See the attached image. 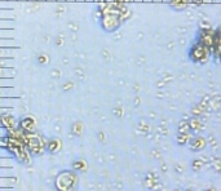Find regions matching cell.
Segmentation results:
<instances>
[{"label": "cell", "mask_w": 221, "mask_h": 191, "mask_svg": "<svg viewBox=\"0 0 221 191\" xmlns=\"http://www.w3.org/2000/svg\"><path fill=\"white\" fill-rule=\"evenodd\" d=\"M13 36H14V30H1L0 31V39H4V38H7V39H10L12 38L13 39Z\"/></svg>", "instance_id": "cell-1"}, {"label": "cell", "mask_w": 221, "mask_h": 191, "mask_svg": "<svg viewBox=\"0 0 221 191\" xmlns=\"http://www.w3.org/2000/svg\"><path fill=\"white\" fill-rule=\"evenodd\" d=\"M0 47H1V48H8V47L18 48L17 44L13 41V39H12V40H1V39H0Z\"/></svg>", "instance_id": "cell-2"}, {"label": "cell", "mask_w": 221, "mask_h": 191, "mask_svg": "<svg viewBox=\"0 0 221 191\" xmlns=\"http://www.w3.org/2000/svg\"><path fill=\"white\" fill-rule=\"evenodd\" d=\"M14 27V22L13 21H1L0 22V28H13Z\"/></svg>", "instance_id": "cell-3"}, {"label": "cell", "mask_w": 221, "mask_h": 191, "mask_svg": "<svg viewBox=\"0 0 221 191\" xmlns=\"http://www.w3.org/2000/svg\"><path fill=\"white\" fill-rule=\"evenodd\" d=\"M12 10L10 9H7V10H1L0 12V18H9L10 20V17H12Z\"/></svg>", "instance_id": "cell-4"}, {"label": "cell", "mask_w": 221, "mask_h": 191, "mask_svg": "<svg viewBox=\"0 0 221 191\" xmlns=\"http://www.w3.org/2000/svg\"><path fill=\"white\" fill-rule=\"evenodd\" d=\"M13 58V54L12 52H8V50H3V52H0V58Z\"/></svg>", "instance_id": "cell-5"}]
</instances>
